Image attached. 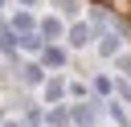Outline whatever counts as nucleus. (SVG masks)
<instances>
[{"label": "nucleus", "mask_w": 131, "mask_h": 127, "mask_svg": "<svg viewBox=\"0 0 131 127\" xmlns=\"http://www.w3.org/2000/svg\"><path fill=\"white\" fill-rule=\"evenodd\" d=\"M90 37H94V33H90V29H82V25H78V29H74V45H86V41H90Z\"/></svg>", "instance_id": "1"}]
</instances>
